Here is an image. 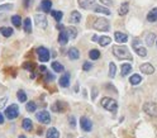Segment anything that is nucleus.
Here are the masks:
<instances>
[{
  "mask_svg": "<svg viewBox=\"0 0 157 138\" xmlns=\"http://www.w3.org/2000/svg\"><path fill=\"white\" fill-rule=\"evenodd\" d=\"M55 80V76L52 74H49V72H47L46 74V81H53Z\"/></svg>",
  "mask_w": 157,
  "mask_h": 138,
  "instance_id": "a19ab883",
  "label": "nucleus"
},
{
  "mask_svg": "<svg viewBox=\"0 0 157 138\" xmlns=\"http://www.w3.org/2000/svg\"><path fill=\"white\" fill-rule=\"evenodd\" d=\"M17 98H18V100L20 101V103H25V101H27V95H25V93L23 90H19L18 91Z\"/></svg>",
  "mask_w": 157,
  "mask_h": 138,
  "instance_id": "72a5a7b5",
  "label": "nucleus"
},
{
  "mask_svg": "<svg viewBox=\"0 0 157 138\" xmlns=\"http://www.w3.org/2000/svg\"><path fill=\"white\" fill-rule=\"evenodd\" d=\"M102 105L104 109L109 110L112 113H117V109H118V103L114 99L112 98H103L102 99Z\"/></svg>",
  "mask_w": 157,
  "mask_h": 138,
  "instance_id": "f03ea898",
  "label": "nucleus"
},
{
  "mask_svg": "<svg viewBox=\"0 0 157 138\" xmlns=\"http://www.w3.org/2000/svg\"><path fill=\"white\" fill-rule=\"evenodd\" d=\"M99 2L104 5H112V0H99Z\"/></svg>",
  "mask_w": 157,
  "mask_h": 138,
  "instance_id": "c03bdc74",
  "label": "nucleus"
},
{
  "mask_svg": "<svg viewBox=\"0 0 157 138\" xmlns=\"http://www.w3.org/2000/svg\"><path fill=\"white\" fill-rule=\"evenodd\" d=\"M58 137H60V133H58V130H57L56 128H49L47 130L46 138H58Z\"/></svg>",
  "mask_w": 157,
  "mask_h": 138,
  "instance_id": "5701e85b",
  "label": "nucleus"
},
{
  "mask_svg": "<svg viewBox=\"0 0 157 138\" xmlns=\"http://www.w3.org/2000/svg\"><path fill=\"white\" fill-rule=\"evenodd\" d=\"M66 109V104L62 103V101H56L52 105V110L53 112H63Z\"/></svg>",
  "mask_w": 157,
  "mask_h": 138,
  "instance_id": "2eb2a0df",
  "label": "nucleus"
},
{
  "mask_svg": "<svg viewBox=\"0 0 157 138\" xmlns=\"http://www.w3.org/2000/svg\"><path fill=\"white\" fill-rule=\"evenodd\" d=\"M89 56H90L91 60H98L99 57H100V52H99L98 49H91L89 52Z\"/></svg>",
  "mask_w": 157,
  "mask_h": 138,
  "instance_id": "c9c22d12",
  "label": "nucleus"
},
{
  "mask_svg": "<svg viewBox=\"0 0 157 138\" xmlns=\"http://www.w3.org/2000/svg\"><path fill=\"white\" fill-rule=\"evenodd\" d=\"M58 42L61 43V45H66V43L68 42V35H67L66 31H61V32H60V35H58Z\"/></svg>",
  "mask_w": 157,
  "mask_h": 138,
  "instance_id": "4be33fe9",
  "label": "nucleus"
},
{
  "mask_svg": "<svg viewBox=\"0 0 157 138\" xmlns=\"http://www.w3.org/2000/svg\"><path fill=\"white\" fill-rule=\"evenodd\" d=\"M98 38H99L98 35H94V37H92V41H98Z\"/></svg>",
  "mask_w": 157,
  "mask_h": 138,
  "instance_id": "09e8293b",
  "label": "nucleus"
},
{
  "mask_svg": "<svg viewBox=\"0 0 157 138\" xmlns=\"http://www.w3.org/2000/svg\"><path fill=\"white\" fill-rule=\"evenodd\" d=\"M13 9V4H5V5H0V12L3 10H10Z\"/></svg>",
  "mask_w": 157,
  "mask_h": 138,
  "instance_id": "ea45409f",
  "label": "nucleus"
},
{
  "mask_svg": "<svg viewBox=\"0 0 157 138\" xmlns=\"http://www.w3.org/2000/svg\"><path fill=\"white\" fill-rule=\"evenodd\" d=\"M5 101H6V98H4V99H2V100H0V108H3V106H4Z\"/></svg>",
  "mask_w": 157,
  "mask_h": 138,
  "instance_id": "a18cd8bd",
  "label": "nucleus"
},
{
  "mask_svg": "<svg viewBox=\"0 0 157 138\" xmlns=\"http://www.w3.org/2000/svg\"><path fill=\"white\" fill-rule=\"evenodd\" d=\"M81 20V14L78 12H72L70 15V22L71 23H80Z\"/></svg>",
  "mask_w": 157,
  "mask_h": 138,
  "instance_id": "6ab92c4d",
  "label": "nucleus"
},
{
  "mask_svg": "<svg viewBox=\"0 0 157 138\" xmlns=\"http://www.w3.org/2000/svg\"><path fill=\"white\" fill-rule=\"evenodd\" d=\"M68 85H70V74L68 72H65V74L60 77V86H62V88H67Z\"/></svg>",
  "mask_w": 157,
  "mask_h": 138,
  "instance_id": "f8f14e48",
  "label": "nucleus"
},
{
  "mask_svg": "<svg viewBox=\"0 0 157 138\" xmlns=\"http://www.w3.org/2000/svg\"><path fill=\"white\" fill-rule=\"evenodd\" d=\"M115 71H117L115 63H114V62H110V63H109V76H110L112 79L115 76Z\"/></svg>",
  "mask_w": 157,
  "mask_h": 138,
  "instance_id": "4c0bfd02",
  "label": "nucleus"
},
{
  "mask_svg": "<svg viewBox=\"0 0 157 138\" xmlns=\"http://www.w3.org/2000/svg\"><path fill=\"white\" fill-rule=\"evenodd\" d=\"M122 76H127L129 72L132 71V66H131V63H123L122 65Z\"/></svg>",
  "mask_w": 157,
  "mask_h": 138,
  "instance_id": "bb28decb",
  "label": "nucleus"
},
{
  "mask_svg": "<svg viewBox=\"0 0 157 138\" xmlns=\"http://www.w3.org/2000/svg\"><path fill=\"white\" fill-rule=\"evenodd\" d=\"M68 57H70V60H77L78 57H80V52H78V49L72 47V48H70L68 49Z\"/></svg>",
  "mask_w": 157,
  "mask_h": 138,
  "instance_id": "f3484780",
  "label": "nucleus"
},
{
  "mask_svg": "<svg viewBox=\"0 0 157 138\" xmlns=\"http://www.w3.org/2000/svg\"><path fill=\"white\" fill-rule=\"evenodd\" d=\"M112 42V39H110V37H106V35H103V37H100V38H98V43L100 46H103V47H105V46H108L109 43Z\"/></svg>",
  "mask_w": 157,
  "mask_h": 138,
  "instance_id": "a878e982",
  "label": "nucleus"
},
{
  "mask_svg": "<svg viewBox=\"0 0 157 138\" xmlns=\"http://www.w3.org/2000/svg\"><path fill=\"white\" fill-rule=\"evenodd\" d=\"M141 81H142V77H141V75H137V74L132 75V76H131V80H129V82H131L132 85H138Z\"/></svg>",
  "mask_w": 157,
  "mask_h": 138,
  "instance_id": "c85d7f7f",
  "label": "nucleus"
},
{
  "mask_svg": "<svg viewBox=\"0 0 157 138\" xmlns=\"http://www.w3.org/2000/svg\"><path fill=\"white\" fill-rule=\"evenodd\" d=\"M94 12L95 13H100V14H105V15H110V10L108 8H104V6H102V5L94 6Z\"/></svg>",
  "mask_w": 157,
  "mask_h": 138,
  "instance_id": "412c9836",
  "label": "nucleus"
},
{
  "mask_svg": "<svg viewBox=\"0 0 157 138\" xmlns=\"http://www.w3.org/2000/svg\"><path fill=\"white\" fill-rule=\"evenodd\" d=\"M25 109H27V110L29 112V113H33V112H35V109H37V105H35L34 101H29V103H27Z\"/></svg>",
  "mask_w": 157,
  "mask_h": 138,
  "instance_id": "e433bc0d",
  "label": "nucleus"
},
{
  "mask_svg": "<svg viewBox=\"0 0 157 138\" xmlns=\"http://www.w3.org/2000/svg\"><path fill=\"white\" fill-rule=\"evenodd\" d=\"M19 138H25V137L24 136H19Z\"/></svg>",
  "mask_w": 157,
  "mask_h": 138,
  "instance_id": "8fccbe9b",
  "label": "nucleus"
},
{
  "mask_svg": "<svg viewBox=\"0 0 157 138\" xmlns=\"http://www.w3.org/2000/svg\"><path fill=\"white\" fill-rule=\"evenodd\" d=\"M82 69H84L85 71H89V70L91 69V63H90V62H85L84 66H82Z\"/></svg>",
  "mask_w": 157,
  "mask_h": 138,
  "instance_id": "37998d69",
  "label": "nucleus"
},
{
  "mask_svg": "<svg viewBox=\"0 0 157 138\" xmlns=\"http://www.w3.org/2000/svg\"><path fill=\"white\" fill-rule=\"evenodd\" d=\"M19 115V106L17 104H12L5 109V117L8 119H15Z\"/></svg>",
  "mask_w": 157,
  "mask_h": 138,
  "instance_id": "20e7f679",
  "label": "nucleus"
},
{
  "mask_svg": "<svg viewBox=\"0 0 157 138\" xmlns=\"http://www.w3.org/2000/svg\"><path fill=\"white\" fill-rule=\"evenodd\" d=\"M29 5H31V0H24V6L25 8H28Z\"/></svg>",
  "mask_w": 157,
  "mask_h": 138,
  "instance_id": "49530a36",
  "label": "nucleus"
},
{
  "mask_svg": "<svg viewBox=\"0 0 157 138\" xmlns=\"http://www.w3.org/2000/svg\"><path fill=\"white\" fill-rule=\"evenodd\" d=\"M77 3L82 9H89L95 3V0H77Z\"/></svg>",
  "mask_w": 157,
  "mask_h": 138,
  "instance_id": "ddd939ff",
  "label": "nucleus"
},
{
  "mask_svg": "<svg viewBox=\"0 0 157 138\" xmlns=\"http://www.w3.org/2000/svg\"><path fill=\"white\" fill-rule=\"evenodd\" d=\"M13 28H9V27H2L0 28V33H2L4 37H10V35L13 34Z\"/></svg>",
  "mask_w": 157,
  "mask_h": 138,
  "instance_id": "393cba45",
  "label": "nucleus"
},
{
  "mask_svg": "<svg viewBox=\"0 0 157 138\" xmlns=\"http://www.w3.org/2000/svg\"><path fill=\"white\" fill-rule=\"evenodd\" d=\"M141 71L143 72V74H147V75H151L155 72V69L151 63H143V65H141Z\"/></svg>",
  "mask_w": 157,
  "mask_h": 138,
  "instance_id": "9b49d317",
  "label": "nucleus"
},
{
  "mask_svg": "<svg viewBox=\"0 0 157 138\" xmlns=\"http://www.w3.org/2000/svg\"><path fill=\"white\" fill-rule=\"evenodd\" d=\"M22 127H23V129H24V130H27V132H29V130H32V129H33V123H32V120H31L29 118H25V119H23Z\"/></svg>",
  "mask_w": 157,
  "mask_h": 138,
  "instance_id": "a211bd4d",
  "label": "nucleus"
},
{
  "mask_svg": "<svg viewBox=\"0 0 157 138\" xmlns=\"http://www.w3.org/2000/svg\"><path fill=\"white\" fill-rule=\"evenodd\" d=\"M143 110L151 117H157V104L153 103V101H147L143 105Z\"/></svg>",
  "mask_w": 157,
  "mask_h": 138,
  "instance_id": "39448f33",
  "label": "nucleus"
},
{
  "mask_svg": "<svg viewBox=\"0 0 157 138\" xmlns=\"http://www.w3.org/2000/svg\"><path fill=\"white\" fill-rule=\"evenodd\" d=\"M12 22H13V24L15 27H18V28L22 25V18H20L19 15H13L12 17Z\"/></svg>",
  "mask_w": 157,
  "mask_h": 138,
  "instance_id": "473e14b6",
  "label": "nucleus"
},
{
  "mask_svg": "<svg viewBox=\"0 0 157 138\" xmlns=\"http://www.w3.org/2000/svg\"><path fill=\"white\" fill-rule=\"evenodd\" d=\"M51 15H52L57 22H61L63 14H62V12H58V10H51Z\"/></svg>",
  "mask_w": 157,
  "mask_h": 138,
  "instance_id": "2f4dec72",
  "label": "nucleus"
},
{
  "mask_svg": "<svg viewBox=\"0 0 157 138\" xmlns=\"http://www.w3.org/2000/svg\"><path fill=\"white\" fill-rule=\"evenodd\" d=\"M113 53L114 56L119 60H131L132 61V55L125 46H113Z\"/></svg>",
  "mask_w": 157,
  "mask_h": 138,
  "instance_id": "f257e3e1",
  "label": "nucleus"
},
{
  "mask_svg": "<svg viewBox=\"0 0 157 138\" xmlns=\"http://www.w3.org/2000/svg\"><path fill=\"white\" fill-rule=\"evenodd\" d=\"M37 55H38V59H39L41 62H47L49 60V56H51L49 55V51L45 47L37 48Z\"/></svg>",
  "mask_w": 157,
  "mask_h": 138,
  "instance_id": "423d86ee",
  "label": "nucleus"
},
{
  "mask_svg": "<svg viewBox=\"0 0 157 138\" xmlns=\"http://www.w3.org/2000/svg\"><path fill=\"white\" fill-rule=\"evenodd\" d=\"M66 33L68 35V38H75L77 35V29H76V28H74V27H68Z\"/></svg>",
  "mask_w": 157,
  "mask_h": 138,
  "instance_id": "7c9ffc66",
  "label": "nucleus"
},
{
  "mask_svg": "<svg viewBox=\"0 0 157 138\" xmlns=\"http://www.w3.org/2000/svg\"><path fill=\"white\" fill-rule=\"evenodd\" d=\"M51 8H52V2H49V0H43V2L41 3V9L43 12L49 13L51 12Z\"/></svg>",
  "mask_w": 157,
  "mask_h": 138,
  "instance_id": "dca6fc26",
  "label": "nucleus"
},
{
  "mask_svg": "<svg viewBox=\"0 0 157 138\" xmlns=\"http://www.w3.org/2000/svg\"><path fill=\"white\" fill-rule=\"evenodd\" d=\"M147 20L149 22V23H152V22H156V20H157V8L152 9L151 12L148 13V15H147Z\"/></svg>",
  "mask_w": 157,
  "mask_h": 138,
  "instance_id": "b1692460",
  "label": "nucleus"
},
{
  "mask_svg": "<svg viewBox=\"0 0 157 138\" xmlns=\"http://www.w3.org/2000/svg\"><path fill=\"white\" fill-rule=\"evenodd\" d=\"M155 39H156V35L153 33H148L146 35V43H147V46H152L153 43H155Z\"/></svg>",
  "mask_w": 157,
  "mask_h": 138,
  "instance_id": "c756f323",
  "label": "nucleus"
},
{
  "mask_svg": "<svg viewBox=\"0 0 157 138\" xmlns=\"http://www.w3.org/2000/svg\"><path fill=\"white\" fill-rule=\"evenodd\" d=\"M24 32H27V33L32 32V20L29 18L24 19Z\"/></svg>",
  "mask_w": 157,
  "mask_h": 138,
  "instance_id": "cd10ccee",
  "label": "nucleus"
},
{
  "mask_svg": "<svg viewBox=\"0 0 157 138\" xmlns=\"http://www.w3.org/2000/svg\"><path fill=\"white\" fill-rule=\"evenodd\" d=\"M133 49H134L135 52H137V55L141 56V57H146V56H147L146 48L141 46V42H139L138 39H134V41H133Z\"/></svg>",
  "mask_w": 157,
  "mask_h": 138,
  "instance_id": "0eeeda50",
  "label": "nucleus"
},
{
  "mask_svg": "<svg viewBox=\"0 0 157 138\" xmlns=\"http://www.w3.org/2000/svg\"><path fill=\"white\" fill-rule=\"evenodd\" d=\"M114 37H115V41L119 42V43H125L127 39H128V35L122 33V32H115L114 33Z\"/></svg>",
  "mask_w": 157,
  "mask_h": 138,
  "instance_id": "4468645a",
  "label": "nucleus"
},
{
  "mask_svg": "<svg viewBox=\"0 0 157 138\" xmlns=\"http://www.w3.org/2000/svg\"><path fill=\"white\" fill-rule=\"evenodd\" d=\"M129 12V4H128L127 2H124L122 5L119 6V9H118V13H119V15H125V14Z\"/></svg>",
  "mask_w": 157,
  "mask_h": 138,
  "instance_id": "aec40b11",
  "label": "nucleus"
},
{
  "mask_svg": "<svg viewBox=\"0 0 157 138\" xmlns=\"http://www.w3.org/2000/svg\"><path fill=\"white\" fill-rule=\"evenodd\" d=\"M51 66H52V69H53L56 72H62V71H63V66H62V65H61L60 62H57V61L52 62Z\"/></svg>",
  "mask_w": 157,
  "mask_h": 138,
  "instance_id": "f704fd0d",
  "label": "nucleus"
},
{
  "mask_svg": "<svg viewBox=\"0 0 157 138\" xmlns=\"http://www.w3.org/2000/svg\"><path fill=\"white\" fill-rule=\"evenodd\" d=\"M23 67H24L25 70H29V71H33V69H34V63H32V62H24V65H23Z\"/></svg>",
  "mask_w": 157,
  "mask_h": 138,
  "instance_id": "58836bf2",
  "label": "nucleus"
},
{
  "mask_svg": "<svg viewBox=\"0 0 157 138\" xmlns=\"http://www.w3.org/2000/svg\"><path fill=\"white\" fill-rule=\"evenodd\" d=\"M80 126H81V128L85 130V132H90V130L92 129V123L86 117H81L80 118Z\"/></svg>",
  "mask_w": 157,
  "mask_h": 138,
  "instance_id": "1a4fd4ad",
  "label": "nucleus"
},
{
  "mask_svg": "<svg viewBox=\"0 0 157 138\" xmlns=\"http://www.w3.org/2000/svg\"><path fill=\"white\" fill-rule=\"evenodd\" d=\"M4 123V117H3V114L0 113V124H3Z\"/></svg>",
  "mask_w": 157,
  "mask_h": 138,
  "instance_id": "de8ad7c7",
  "label": "nucleus"
},
{
  "mask_svg": "<svg viewBox=\"0 0 157 138\" xmlns=\"http://www.w3.org/2000/svg\"><path fill=\"white\" fill-rule=\"evenodd\" d=\"M37 119L43 123V124H49V122H51V117H49V113L46 112V110H42L39 113H37Z\"/></svg>",
  "mask_w": 157,
  "mask_h": 138,
  "instance_id": "6e6552de",
  "label": "nucleus"
},
{
  "mask_svg": "<svg viewBox=\"0 0 157 138\" xmlns=\"http://www.w3.org/2000/svg\"><path fill=\"white\" fill-rule=\"evenodd\" d=\"M94 28L96 31H100V32H108L110 28V24L105 18H99L94 22Z\"/></svg>",
  "mask_w": 157,
  "mask_h": 138,
  "instance_id": "7ed1b4c3",
  "label": "nucleus"
},
{
  "mask_svg": "<svg viewBox=\"0 0 157 138\" xmlns=\"http://www.w3.org/2000/svg\"><path fill=\"white\" fill-rule=\"evenodd\" d=\"M34 20H35V24H37L39 28H46L47 27V18L43 15V14H35L34 17Z\"/></svg>",
  "mask_w": 157,
  "mask_h": 138,
  "instance_id": "9d476101",
  "label": "nucleus"
},
{
  "mask_svg": "<svg viewBox=\"0 0 157 138\" xmlns=\"http://www.w3.org/2000/svg\"><path fill=\"white\" fill-rule=\"evenodd\" d=\"M68 122H70V124H71V127H72V128H75V127H76V123H75V118L72 117V115H71V117L68 118Z\"/></svg>",
  "mask_w": 157,
  "mask_h": 138,
  "instance_id": "79ce46f5",
  "label": "nucleus"
}]
</instances>
